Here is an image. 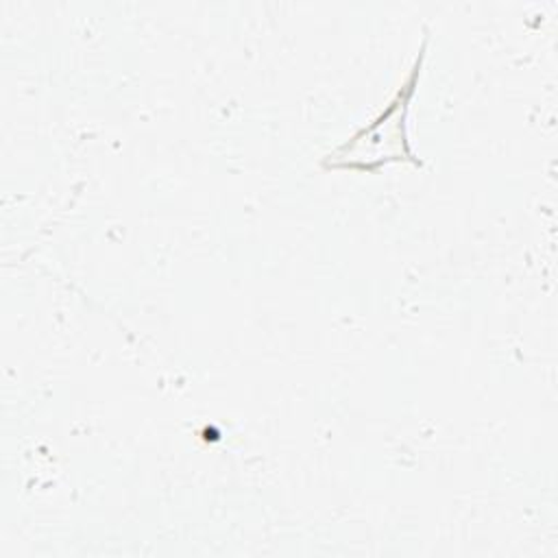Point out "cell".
Here are the masks:
<instances>
[{
    "instance_id": "6da1fadb",
    "label": "cell",
    "mask_w": 558,
    "mask_h": 558,
    "mask_svg": "<svg viewBox=\"0 0 558 558\" xmlns=\"http://www.w3.org/2000/svg\"><path fill=\"white\" fill-rule=\"evenodd\" d=\"M427 44H429V33H425L418 54L403 85L395 92L390 102L368 124L360 126L347 142H342L320 159V166L325 170L375 172L381 166L399 163V161L423 166V161L414 155L410 146L408 113L423 74Z\"/></svg>"
}]
</instances>
